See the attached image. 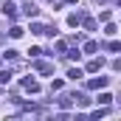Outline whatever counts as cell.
<instances>
[{
    "label": "cell",
    "instance_id": "cell-10",
    "mask_svg": "<svg viewBox=\"0 0 121 121\" xmlns=\"http://www.w3.org/2000/svg\"><path fill=\"white\" fill-rule=\"evenodd\" d=\"M3 14L14 20V17H17V6H14V3H6V6H3Z\"/></svg>",
    "mask_w": 121,
    "mask_h": 121
},
{
    "label": "cell",
    "instance_id": "cell-21",
    "mask_svg": "<svg viewBox=\"0 0 121 121\" xmlns=\"http://www.w3.org/2000/svg\"><path fill=\"white\" fill-rule=\"evenodd\" d=\"M51 90H62V79H54L51 82Z\"/></svg>",
    "mask_w": 121,
    "mask_h": 121
},
{
    "label": "cell",
    "instance_id": "cell-19",
    "mask_svg": "<svg viewBox=\"0 0 121 121\" xmlns=\"http://www.w3.org/2000/svg\"><path fill=\"white\" fill-rule=\"evenodd\" d=\"M110 17H113V11H110V9H104V11H101V14H99V20H104V23H107V20H110Z\"/></svg>",
    "mask_w": 121,
    "mask_h": 121
},
{
    "label": "cell",
    "instance_id": "cell-4",
    "mask_svg": "<svg viewBox=\"0 0 121 121\" xmlns=\"http://www.w3.org/2000/svg\"><path fill=\"white\" fill-rule=\"evenodd\" d=\"M107 82H110L107 76H99V79H90V82H87V87H90V90H99V87H107Z\"/></svg>",
    "mask_w": 121,
    "mask_h": 121
},
{
    "label": "cell",
    "instance_id": "cell-1",
    "mask_svg": "<svg viewBox=\"0 0 121 121\" xmlns=\"http://www.w3.org/2000/svg\"><path fill=\"white\" fill-rule=\"evenodd\" d=\"M34 70H39V73H54V65L45 59H39V56H34Z\"/></svg>",
    "mask_w": 121,
    "mask_h": 121
},
{
    "label": "cell",
    "instance_id": "cell-20",
    "mask_svg": "<svg viewBox=\"0 0 121 121\" xmlns=\"http://www.w3.org/2000/svg\"><path fill=\"white\" fill-rule=\"evenodd\" d=\"M9 34H11V37H14V39H17V37H23V28H20V26H14V28L9 31Z\"/></svg>",
    "mask_w": 121,
    "mask_h": 121
},
{
    "label": "cell",
    "instance_id": "cell-8",
    "mask_svg": "<svg viewBox=\"0 0 121 121\" xmlns=\"http://www.w3.org/2000/svg\"><path fill=\"white\" fill-rule=\"evenodd\" d=\"M82 51H85V54H96V51H99V42H96V39H85Z\"/></svg>",
    "mask_w": 121,
    "mask_h": 121
},
{
    "label": "cell",
    "instance_id": "cell-14",
    "mask_svg": "<svg viewBox=\"0 0 121 121\" xmlns=\"http://www.w3.org/2000/svg\"><path fill=\"white\" fill-rule=\"evenodd\" d=\"M107 51H113V54H116V51H121V42H116V39H110V42H107Z\"/></svg>",
    "mask_w": 121,
    "mask_h": 121
},
{
    "label": "cell",
    "instance_id": "cell-23",
    "mask_svg": "<svg viewBox=\"0 0 121 121\" xmlns=\"http://www.w3.org/2000/svg\"><path fill=\"white\" fill-rule=\"evenodd\" d=\"M99 3H104V0H99Z\"/></svg>",
    "mask_w": 121,
    "mask_h": 121
},
{
    "label": "cell",
    "instance_id": "cell-5",
    "mask_svg": "<svg viewBox=\"0 0 121 121\" xmlns=\"http://www.w3.org/2000/svg\"><path fill=\"white\" fill-rule=\"evenodd\" d=\"M101 68H104V59H101V56H99V59H90V62H87V73H99Z\"/></svg>",
    "mask_w": 121,
    "mask_h": 121
},
{
    "label": "cell",
    "instance_id": "cell-6",
    "mask_svg": "<svg viewBox=\"0 0 121 121\" xmlns=\"http://www.w3.org/2000/svg\"><path fill=\"white\" fill-rule=\"evenodd\" d=\"M82 17H85L82 11H73V14H68V26H70V28H76V26H82Z\"/></svg>",
    "mask_w": 121,
    "mask_h": 121
},
{
    "label": "cell",
    "instance_id": "cell-7",
    "mask_svg": "<svg viewBox=\"0 0 121 121\" xmlns=\"http://www.w3.org/2000/svg\"><path fill=\"white\" fill-rule=\"evenodd\" d=\"M70 96H73V101H76L79 107H90V99H87L85 93H70Z\"/></svg>",
    "mask_w": 121,
    "mask_h": 121
},
{
    "label": "cell",
    "instance_id": "cell-22",
    "mask_svg": "<svg viewBox=\"0 0 121 121\" xmlns=\"http://www.w3.org/2000/svg\"><path fill=\"white\" fill-rule=\"evenodd\" d=\"M65 3H79V0H65Z\"/></svg>",
    "mask_w": 121,
    "mask_h": 121
},
{
    "label": "cell",
    "instance_id": "cell-12",
    "mask_svg": "<svg viewBox=\"0 0 121 121\" xmlns=\"http://www.w3.org/2000/svg\"><path fill=\"white\" fill-rule=\"evenodd\" d=\"M82 76H85V73H82L79 68H70V70H68V79H73V82H76V79H82Z\"/></svg>",
    "mask_w": 121,
    "mask_h": 121
},
{
    "label": "cell",
    "instance_id": "cell-11",
    "mask_svg": "<svg viewBox=\"0 0 121 121\" xmlns=\"http://www.w3.org/2000/svg\"><path fill=\"white\" fill-rule=\"evenodd\" d=\"M82 26L87 31H96V20H93V17H82Z\"/></svg>",
    "mask_w": 121,
    "mask_h": 121
},
{
    "label": "cell",
    "instance_id": "cell-13",
    "mask_svg": "<svg viewBox=\"0 0 121 121\" xmlns=\"http://www.w3.org/2000/svg\"><path fill=\"white\" fill-rule=\"evenodd\" d=\"M31 34H45V26L42 23H31Z\"/></svg>",
    "mask_w": 121,
    "mask_h": 121
},
{
    "label": "cell",
    "instance_id": "cell-18",
    "mask_svg": "<svg viewBox=\"0 0 121 121\" xmlns=\"http://www.w3.org/2000/svg\"><path fill=\"white\" fill-rule=\"evenodd\" d=\"M116 31H118V28H116V23H110V20H107V28H104V34H110V37H113Z\"/></svg>",
    "mask_w": 121,
    "mask_h": 121
},
{
    "label": "cell",
    "instance_id": "cell-15",
    "mask_svg": "<svg viewBox=\"0 0 121 121\" xmlns=\"http://www.w3.org/2000/svg\"><path fill=\"white\" fill-rule=\"evenodd\" d=\"M65 56H68V59H79V56H82V51H79V48H73V51H68Z\"/></svg>",
    "mask_w": 121,
    "mask_h": 121
},
{
    "label": "cell",
    "instance_id": "cell-24",
    "mask_svg": "<svg viewBox=\"0 0 121 121\" xmlns=\"http://www.w3.org/2000/svg\"><path fill=\"white\" fill-rule=\"evenodd\" d=\"M51 3H56V0H51Z\"/></svg>",
    "mask_w": 121,
    "mask_h": 121
},
{
    "label": "cell",
    "instance_id": "cell-3",
    "mask_svg": "<svg viewBox=\"0 0 121 121\" xmlns=\"http://www.w3.org/2000/svg\"><path fill=\"white\" fill-rule=\"evenodd\" d=\"M23 87H26L28 93H39V82L31 79V76H26V79H23Z\"/></svg>",
    "mask_w": 121,
    "mask_h": 121
},
{
    "label": "cell",
    "instance_id": "cell-16",
    "mask_svg": "<svg viewBox=\"0 0 121 121\" xmlns=\"http://www.w3.org/2000/svg\"><path fill=\"white\" fill-rule=\"evenodd\" d=\"M110 101H113L110 93H101V96H99V104H110Z\"/></svg>",
    "mask_w": 121,
    "mask_h": 121
},
{
    "label": "cell",
    "instance_id": "cell-17",
    "mask_svg": "<svg viewBox=\"0 0 121 121\" xmlns=\"http://www.w3.org/2000/svg\"><path fill=\"white\" fill-rule=\"evenodd\" d=\"M9 79H11V70H0V85H6Z\"/></svg>",
    "mask_w": 121,
    "mask_h": 121
},
{
    "label": "cell",
    "instance_id": "cell-9",
    "mask_svg": "<svg viewBox=\"0 0 121 121\" xmlns=\"http://www.w3.org/2000/svg\"><path fill=\"white\" fill-rule=\"evenodd\" d=\"M70 104H73V96H70V93H62V96H59V107H62V110H68Z\"/></svg>",
    "mask_w": 121,
    "mask_h": 121
},
{
    "label": "cell",
    "instance_id": "cell-2",
    "mask_svg": "<svg viewBox=\"0 0 121 121\" xmlns=\"http://www.w3.org/2000/svg\"><path fill=\"white\" fill-rule=\"evenodd\" d=\"M23 14H26V17H28V20H34V17H37V14H39V9H37V6H34V3H23Z\"/></svg>",
    "mask_w": 121,
    "mask_h": 121
}]
</instances>
